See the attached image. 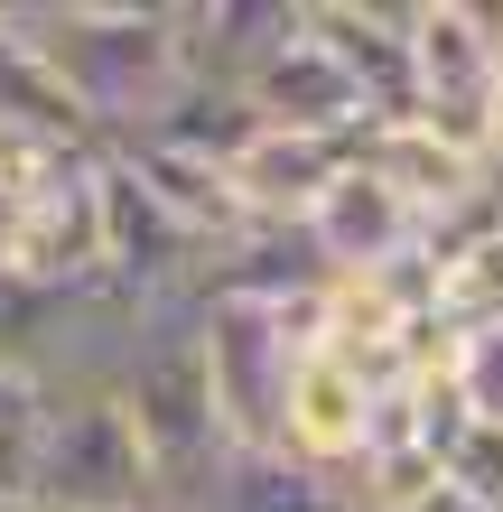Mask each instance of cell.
I'll list each match as a JSON object with an SVG mask.
<instances>
[{"label": "cell", "instance_id": "cell-15", "mask_svg": "<svg viewBox=\"0 0 503 512\" xmlns=\"http://www.w3.org/2000/svg\"><path fill=\"white\" fill-rule=\"evenodd\" d=\"M438 485L466 494L476 512H503V429H485V419H466V438L438 457Z\"/></svg>", "mask_w": 503, "mask_h": 512}, {"label": "cell", "instance_id": "cell-10", "mask_svg": "<svg viewBox=\"0 0 503 512\" xmlns=\"http://www.w3.org/2000/svg\"><path fill=\"white\" fill-rule=\"evenodd\" d=\"M420 252H429V336L438 345L503 326V205H485L457 233H429Z\"/></svg>", "mask_w": 503, "mask_h": 512}, {"label": "cell", "instance_id": "cell-6", "mask_svg": "<svg viewBox=\"0 0 503 512\" xmlns=\"http://www.w3.org/2000/svg\"><path fill=\"white\" fill-rule=\"evenodd\" d=\"M308 252H317V270L327 280H373V270H392V261H410L420 252V215L382 187V177H364V168H336V187L308 205Z\"/></svg>", "mask_w": 503, "mask_h": 512}, {"label": "cell", "instance_id": "cell-11", "mask_svg": "<svg viewBox=\"0 0 503 512\" xmlns=\"http://www.w3.org/2000/svg\"><path fill=\"white\" fill-rule=\"evenodd\" d=\"M345 149L336 140H299V131H252L243 159L224 168L233 205H243V224H308V205L336 187Z\"/></svg>", "mask_w": 503, "mask_h": 512}, {"label": "cell", "instance_id": "cell-7", "mask_svg": "<svg viewBox=\"0 0 503 512\" xmlns=\"http://www.w3.org/2000/svg\"><path fill=\"white\" fill-rule=\"evenodd\" d=\"M243 112L261 131H299V140H336L354 149L373 122H364V103H354V84L327 66V47L308 38V10H299V38L261 56V75L243 84Z\"/></svg>", "mask_w": 503, "mask_h": 512}, {"label": "cell", "instance_id": "cell-2", "mask_svg": "<svg viewBox=\"0 0 503 512\" xmlns=\"http://www.w3.org/2000/svg\"><path fill=\"white\" fill-rule=\"evenodd\" d=\"M410 122L476 168L503 159V0H410Z\"/></svg>", "mask_w": 503, "mask_h": 512}, {"label": "cell", "instance_id": "cell-12", "mask_svg": "<svg viewBox=\"0 0 503 512\" xmlns=\"http://www.w3.org/2000/svg\"><path fill=\"white\" fill-rule=\"evenodd\" d=\"M205 512H354V485L280 457V447H233L205 485Z\"/></svg>", "mask_w": 503, "mask_h": 512}, {"label": "cell", "instance_id": "cell-1", "mask_svg": "<svg viewBox=\"0 0 503 512\" xmlns=\"http://www.w3.org/2000/svg\"><path fill=\"white\" fill-rule=\"evenodd\" d=\"M10 28L47 56V75L66 84L84 131L131 140L150 112L187 84L177 66V10H112V0H10Z\"/></svg>", "mask_w": 503, "mask_h": 512}, {"label": "cell", "instance_id": "cell-19", "mask_svg": "<svg viewBox=\"0 0 503 512\" xmlns=\"http://www.w3.org/2000/svg\"><path fill=\"white\" fill-rule=\"evenodd\" d=\"M0 512H38V503H28V494H0Z\"/></svg>", "mask_w": 503, "mask_h": 512}, {"label": "cell", "instance_id": "cell-14", "mask_svg": "<svg viewBox=\"0 0 503 512\" xmlns=\"http://www.w3.org/2000/svg\"><path fill=\"white\" fill-rule=\"evenodd\" d=\"M252 131H261V122L243 112V94H224V84H177V94H168L131 140L168 149V159H196V168H233Z\"/></svg>", "mask_w": 503, "mask_h": 512}, {"label": "cell", "instance_id": "cell-3", "mask_svg": "<svg viewBox=\"0 0 503 512\" xmlns=\"http://www.w3.org/2000/svg\"><path fill=\"white\" fill-rule=\"evenodd\" d=\"M38 512H159L150 457H140L112 382H38V438H28V485Z\"/></svg>", "mask_w": 503, "mask_h": 512}, {"label": "cell", "instance_id": "cell-4", "mask_svg": "<svg viewBox=\"0 0 503 512\" xmlns=\"http://www.w3.org/2000/svg\"><path fill=\"white\" fill-rule=\"evenodd\" d=\"M196 364H205V401H215L224 438H233V447H271L289 364H299V345L271 326V308L205 289V308H196Z\"/></svg>", "mask_w": 503, "mask_h": 512}, {"label": "cell", "instance_id": "cell-13", "mask_svg": "<svg viewBox=\"0 0 503 512\" xmlns=\"http://www.w3.org/2000/svg\"><path fill=\"white\" fill-rule=\"evenodd\" d=\"M0 140H38V149H94L84 112L66 103V84L47 75V56L10 28V0H0Z\"/></svg>", "mask_w": 503, "mask_h": 512}, {"label": "cell", "instance_id": "cell-9", "mask_svg": "<svg viewBox=\"0 0 503 512\" xmlns=\"http://www.w3.org/2000/svg\"><path fill=\"white\" fill-rule=\"evenodd\" d=\"M299 10L308 0H196V10H177V66H187V84L243 94L261 56L299 38Z\"/></svg>", "mask_w": 503, "mask_h": 512}, {"label": "cell", "instance_id": "cell-18", "mask_svg": "<svg viewBox=\"0 0 503 512\" xmlns=\"http://www.w3.org/2000/svg\"><path fill=\"white\" fill-rule=\"evenodd\" d=\"M410 512H476V503H466V494H448V485H438V494H420V503H410Z\"/></svg>", "mask_w": 503, "mask_h": 512}, {"label": "cell", "instance_id": "cell-16", "mask_svg": "<svg viewBox=\"0 0 503 512\" xmlns=\"http://www.w3.org/2000/svg\"><path fill=\"white\" fill-rule=\"evenodd\" d=\"M448 382L457 401L485 419V429H503V326H485V336H457L448 345Z\"/></svg>", "mask_w": 503, "mask_h": 512}, {"label": "cell", "instance_id": "cell-17", "mask_svg": "<svg viewBox=\"0 0 503 512\" xmlns=\"http://www.w3.org/2000/svg\"><path fill=\"white\" fill-rule=\"evenodd\" d=\"M28 438H38V382L0 364V494L28 485Z\"/></svg>", "mask_w": 503, "mask_h": 512}, {"label": "cell", "instance_id": "cell-5", "mask_svg": "<svg viewBox=\"0 0 503 512\" xmlns=\"http://www.w3.org/2000/svg\"><path fill=\"white\" fill-rule=\"evenodd\" d=\"M308 38L354 84L364 122H410V0H308Z\"/></svg>", "mask_w": 503, "mask_h": 512}, {"label": "cell", "instance_id": "cell-8", "mask_svg": "<svg viewBox=\"0 0 503 512\" xmlns=\"http://www.w3.org/2000/svg\"><path fill=\"white\" fill-rule=\"evenodd\" d=\"M364 410H373V391L354 382L327 345H317V354L289 364L271 447H280V457H299V466H317V475H345V485H354V466H364Z\"/></svg>", "mask_w": 503, "mask_h": 512}]
</instances>
